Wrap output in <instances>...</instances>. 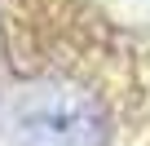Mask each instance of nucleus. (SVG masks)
<instances>
[{"label":"nucleus","instance_id":"f257e3e1","mask_svg":"<svg viewBox=\"0 0 150 146\" xmlns=\"http://www.w3.org/2000/svg\"><path fill=\"white\" fill-rule=\"evenodd\" d=\"M22 146H93V106L71 89H35L18 111Z\"/></svg>","mask_w":150,"mask_h":146}]
</instances>
